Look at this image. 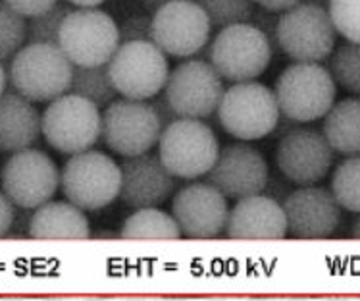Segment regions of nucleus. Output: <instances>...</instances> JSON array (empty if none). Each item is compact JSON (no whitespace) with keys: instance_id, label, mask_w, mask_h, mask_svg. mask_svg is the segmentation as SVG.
Segmentation results:
<instances>
[{"instance_id":"nucleus-1","label":"nucleus","mask_w":360,"mask_h":301,"mask_svg":"<svg viewBox=\"0 0 360 301\" xmlns=\"http://www.w3.org/2000/svg\"><path fill=\"white\" fill-rule=\"evenodd\" d=\"M74 64L58 44L27 43L12 56L10 83L31 103H51L70 89Z\"/></svg>"},{"instance_id":"nucleus-2","label":"nucleus","mask_w":360,"mask_h":301,"mask_svg":"<svg viewBox=\"0 0 360 301\" xmlns=\"http://www.w3.org/2000/svg\"><path fill=\"white\" fill-rule=\"evenodd\" d=\"M335 85L330 70L322 64L295 62L278 78L274 95L283 116L297 124H307L328 114L338 97Z\"/></svg>"},{"instance_id":"nucleus-3","label":"nucleus","mask_w":360,"mask_h":301,"mask_svg":"<svg viewBox=\"0 0 360 301\" xmlns=\"http://www.w3.org/2000/svg\"><path fill=\"white\" fill-rule=\"evenodd\" d=\"M220 153L212 128L199 118H177L164 128L158 140V156L169 174L181 180L206 176Z\"/></svg>"},{"instance_id":"nucleus-4","label":"nucleus","mask_w":360,"mask_h":301,"mask_svg":"<svg viewBox=\"0 0 360 301\" xmlns=\"http://www.w3.org/2000/svg\"><path fill=\"white\" fill-rule=\"evenodd\" d=\"M216 112L226 133L239 141H257L270 135L281 116L272 89L255 80L226 89Z\"/></svg>"},{"instance_id":"nucleus-5","label":"nucleus","mask_w":360,"mask_h":301,"mask_svg":"<svg viewBox=\"0 0 360 301\" xmlns=\"http://www.w3.org/2000/svg\"><path fill=\"white\" fill-rule=\"evenodd\" d=\"M338 30L326 8L299 2L281 12L276 41L283 54L295 62H323L335 49Z\"/></svg>"},{"instance_id":"nucleus-6","label":"nucleus","mask_w":360,"mask_h":301,"mask_svg":"<svg viewBox=\"0 0 360 301\" xmlns=\"http://www.w3.org/2000/svg\"><path fill=\"white\" fill-rule=\"evenodd\" d=\"M272 44L262 30L245 22L221 27L210 47V64L231 83L252 81L264 74L272 60Z\"/></svg>"},{"instance_id":"nucleus-7","label":"nucleus","mask_w":360,"mask_h":301,"mask_svg":"<svg viewBox=\"0 0 360 301\" xmlns=\"http://www.w3.org/2000/svg\"><path fill=\"white\" fill-rule=\"evenodd\" d=\"M120 164L101 151L70 154L60 172V188L70 203L81 211H98L120 195Z\"/></svg>"},{"instance_id":"nucleus-8","label":"nucleus","mask_w":360,"mask_h":301,"mask_svg":"<svg viewBox=\"0 0 360 301\" xmlns=\"http://www.w3.org/2000/svg\"><path fill=\"white\" fill-rule=\"evenodd\" d=\"M101 109L74 93L56 97L41 116V133L52 149L77 154L101 140Z\"/></svg>"},{"instance_id":"nucleus-9","label":"nucleus","mask_w":360,"mask_h":301,"mask_svg":"<svg viewBox=\"0 0 360 301\" xmlns=\"http://www.w3.org/2000/svg\"><path fill=\"white\" fill-rule=\"evenodd\" d=\"M58 47L74 66L108 64L120 47L118 25L103 10H72L60 25Z\"/></svg>"},{"instance_id":"nucleus-10","label":"nucleus","mask_w":360,"mask_h":301,"mask_svg":"<svg viewBox=\"0 0 360 301\" xmlns=\"http://www.w3.org/2000/svg\"><path fill=\"white\" fill-rule=\"evenodd\" d=\"M108 72L120 95L148 101L160 93L169 75L168 59L153 41L122 43L108 60Z\"/></svg>"},{"instance_id":"nucleus-11","label":"nucleus","mask_w":360,"mask_h":301,"mask_svg":"<svg viewBox=\"0 0 360 301\" xmlns=\"http://www.w3.org/2000/svg\"><path fill=\"white\" fill-rule=\"evenodd\" d=\"M160 133V120L153 106L143 101H112L103 112L101 140L110 151L122 156L148 153L158 145Z\"/></svg>"},{"instance_id":"nucleus-12","label":"nucleus","mask_w":360,"mask_h":301,"mask_svg":"<svg viewBox=\"0 0 360 301\" xmlns=\"http://www.w3.org/2000/svg\"><path fill=\"white\" fill-rule=\"evenodd\" d=\"M0 184L15 207L37 209L51 201L60 188V170L51 156L37 149L12 153L0 172Z\"/></svg>"},{"instance_id":"nucleus-13","label":"nucleus","mask_w":360,"mask_h":301,"mask_svg":"<svg viewBox=\"0 0 360 301\" xmlns=\"http://www.w3.org/2000/svg\"><path fill=\"white\" fill-rule=\"evenodd\" d=\"M212 23L195 0H174L153 14V43L174 59H189L205 49Z\"/></svg>"},{"instance_id":"nucleus-14","label":"nucleus","mask_w":360,"mask_h":301,"mask_svg":"<svg viewBox=\"0 0 360 301\" xmlns=\"http://www.w3.org/2000/svg\"><path fill=\"white\" fill-rule=\"evenodd\" d=\"M224 80L210 62L189 60L169 72L164 95L179 118L212 116L224 95Z\"/></svg>"},{"instance_id":"nucleus-15","label":"nucleus","mask_w":360,"mask_h":301,"mask_svg":"<svg viewBox=\"0 0 360 301\" xmlns=\"http://www.w3.org/2000/svg\"><path fill=\"white\" fill-rule=\"evenodd\" d=\"M333 149L323 133L309 128H293L281 135L276 151L280 172L295 185H316L333 164Z\"/></svg>"},{"instance_id":"nucleus-16","label":"nucleus","mask_w":360,"mask_h":301,"mask_svg":"<svg viewBox=\"0 0 360 301\" xmlns=\"http://www.w3.org/2000/svg\"><path fill=\"white\" fill-rule=\"evenodd\" d=\"M268 164L260 151L247 143H229L220 149L206 180L228 199H243L264 193L268 184Z\"/></svg>"},{"instance_id":"nucleus-17","label":"nucleus","mask_w":360,"mask_h":301,"mask_svg":"<svg viewBox=\"0 0 360 301\" xmlns=\"http://www.w3.org/2000/svg\"><path fill=\"white\" fill-rule=\"evenodd\" d=\"M172 216L181 235L191 240L218 238L228 224V197L208 182L187 185L174 197Z\"/></svg>"},{"instance_id":"nucleus-18","label":"nucleus","mask_w":360,"mask_h":301,"mask_svg":"<svg viewBox=\"0 0 360 301\" xmlns=\"http://www.w3.org/2000/svg\"><path fill=\"white\" fill-rule=\"evenodd\" d=\"M285 213L287 232L301 240H323L338 230L341 205L333 193L318 185H301L281 203Z\"/></svg>"},{"instance_id":"nucleus-19","label":"nucleus","mask_w":360,"mask_h":301,"mask_svg":"<svg viewBox=\"0 0 360 301\" xmlns=\"http://www.w3.org/2000/svg\"><path fill=\"white\" fill-rule=\"evenodd\" d=\"M122 184L118 197L131 209H150L166 203L176 190V176L162 164L160 156L150 151L124 156L120 164Z\"/></svg>"},{"instance_id":"nucleus-20","label":"nucleus","mask_w":360,"mask_h":301,"mask_svg":"<svg viewBox=\"0 0 360 301\" xmlns=\"http://www.w3.org/2000/svg\"><path fill=\"white\" fill-rule=\"evenodd\" d=\"M226 234L229 240H283L287 235L283 207L262 193L237 199L236 207L229 209Z\"/></svg>"},{"instance_id":"nucleus-21","label":"nucleus","mask_w":360,"mask_h":301,"mask_svg":"<svg viewBox=\"0 0 360 301\" xmlns=\"http://www.w3.org/2000/svg\"><path fill=\"white\" fill-rule=\"evenodd\" d=\"M41 137V114L20 93L0 97V151L18 153L31 149Z\"/></svg>"},{"instance_id":"nucleus-22","label":"nucleus","mask_w":360,"mask_h":301,"mask_svg":"<svg viewBox=\"0 0 360 301\" xmlns=\"http://www.w3.org/2000/svg\"><path fill=\"white\" fill-rule=\"evenodd\" d=\"M33 240H89L91 226L79 207L70 201H46L33 209L30 224Z\"/></svg>"},{"instance_id":"nucleus-23","label":"nucleus","mask_w":360,"mask_h":301,"mask_svg":"<svg viewBox=\"0 0 360 301\" xmlns=\"http://www.w3.org/2000/svg\"><path fill=\"white\" fill-rule=\"evenodd\" d=\"M322 133L335 153L360 154V99L333 103L323 116Z\"/></svg>"},{"instance_id":"nucleus-24","label":"nucleus","mask_w":360,"mask_h":301,"mask_svg":"<svg viewBox=\"0 0 360 301\" xmlns=\"http://www.w3.org/2000/svg\"><path fill=\"white\" fill-rule=\"evenodd\" d=\"M181 230L172 214L158 207L137 209L122 226L120 238L124 240H177Z\"/></svg>"},{"instance_id":"nucleus-25","label":"nucleus","mask_w":360,"mask_h":301,"mask_svg":"<svg viewBox=\"0 0 360 301\" xmlns=\"http://www.w3.org/2000/svg\"><path fill=\"white\" fill-rule=\"evenodd\" d=\"M68 93H74L87 99L93 104L108 106L116 99L118 91L114 87V81L108 72V64L101 66H74V75Z\"/></svg>"},{"instance_id":"nucleus-26","label":"nucleus","mask_w":360,"mask_h":301,"mask_svg":"<svg viewBox=\"0 0 360 301\" xmlns=\"http://www.w3.org/2000/svg\"><path fill=\"white\" fill-rule=\"evenodd\" d=\"M331 193L341 209L360 214V154L339 164L331 178Z\"/></svg>"},{"instance_id":"nucleus-27","label":"nucleus","mask_w":360,"mask_h":301,"mask_svg":"<svg viewBox=\"0 0 360 301\" xmlns=\"http://www.w3.org/2000/svg\"><path fill=\"white\" fill-rule=\"evenodd\" d=\"M330 74L345 91L360 95V43L349 41L331 52Z\"/></svg>"},{"instance_id":"nucleus-28","label":"nucleus","mask_w":360,"mask_h":301,"mask_svg":"<svg viewBox=\"0 0 360 301\" xmlns=\"http://www.w3.org/2000/svg\"><path fill=\"white\" fill-rule=\"evenodd\" d=\"M27 22L22 14L0 0V60H8L25 44Z\"/></svg>"},{"instance_id":"nucleus-29","label":"nucleus","mask_w":360,"mask_h":301,"mask_svg":"<svg viewBox=\"0 0 360 301\" xmlns=\"http://www.w3.org/2000/svg\"><path fill=\"white\" fill-rule=\"evenodd\" d=\"M208 20L212 27H228L233 23L249 22L255 12V2L252 0H195Z\"/></svg>"},{"instance_id":"nucleus-30","label":"nucleus","mask_w":360,"mask_h":301,"mask_svg":"<svg viewBox=\"0 0 360 301\" xmlns=\"http://www.w3.org/2000/svg\"><path fill=\"white\" fill-rule=\"evenodd\" d=\"M72 12L70 2L62 4L56 2L54 6L49 8L46 12L39 16H33L27 22V37L25 43H49L58 44L60 25L64 22V18Z\"/></svg>"},{"instance_id":"nucleus-31","label":"nucleus","mask_w":360,"mask_h":301,"mask_svg":"<svg viewBox=\"0 0 360 301\" xmlns=\"http://www.w3.org/2000/svg\"><path fill=\"white\" fill-rule=\"evenodd\" d=\"M328 12L339 35L360 43V0H330Z\"/></svg>"},{"instance_id":"nucleus-32","label":"nucleus","mask_w":360,"mask_h":301,"mask_svg":"<svg viewBox=\"0 0 360 301\" xmlns=\"http://www.w3.org/2000/svg\"><path fill=\"white\" fill-rule=\"evenodd\" d=\"M120 44L153 41V16H133L118 25Z\"/></svg>"},{"instance_id":"nucleus-33","label":"nucleus","mask_w":360,"mask_h":301,"mask_svg":"<svg viewBox=\"0 0 360 301\" xmlns=\"http://www.w3.org/2000/svg\"><path fill=\"white\" fill-rule=\"evenodd\" d=\"M56 2H60V0H6V4H10L23 18H33V16L43 14L49 8L54 6Z\"/></svg>"},{"instance_id":"nucleus-34","label":"nucleus","mask_w":360,"mask_h":301,"mask_svg":"<svg viewBox=\"0 0 360 301\" xmlns=\"http://www.w3.org/2000/svg\"><path fill=\"white\" fill-rule=\"evenodd\" d=\"M148 104L153 106V111H155V114L158 116V120H160L162 130L168 128L172 122H176L177 118H179L176 112H174V109L169 106L168 99H166L164 93H156L155 97H150V99H148Z\"/></svg>"},{"instance_id":"nucleus-35","label":"nucleus","mask_w":360,"mask_h":301,"mask_svg":"<svg viewBox=\"0 0 360 301\" xmlns=\"http://www.w3.org/2000/svg\"><path fill=\"white\" fill-rule=\"evenodd\" d=\"M31 209L15 207L14 221L10 226V232L6 238H30V224H31Z\"/></svg>"},{"instance_id":"nucleus-36","label":"nucleus","mask_w":360,"mask_h":301,"mask_svg":"<svg viewBox=\"0 0 360 301\" xmlns=\"http://www.w3.org/2000/svg\"><path fill=\"white\" fill-rule=\"evenodd\" d=\"M15 205L6 197L4 191H0V238H6L10 232L12 221H14Z\"/></svg>"},{"instance_id":"nucleus-37","label":"nucleus","mask_w":360,"mask_h":301,"mask_svg":"<svg viewBox=\"0 0 360 301\" xmlns=\"http://www.w3.org/2000/svg\"><path fill=\"white\" fill-rule=\"evenodd\" d=\"M255 4L262 8V10H270L274 14H281L289 8H293L295 4H299L302 0H252Z\"/></svg>"},{"instance_id":"nucleus-38","label":"nucleus","mask_w":360,"mask_h":301,"mask_svg":"<svg viewBox=\"0 0 360 301\" xmlns=\"http://www.w3.org/2000/svg\"><path fill=\"white\" fill-rule=\"evenodd\" d=\"M169 2H174V0H143V6L147 8L150 14H155L156 10H160L162 6H166Z\"/></svg>"},{"instance_id":"nucleus-39","label":"nucleus","mask_w":360,"mask_h":301,"mask_svg":"<svg viewBox=\"0 0 360 301\" xmlns=\"http://www.w3.org/2000/svg\"><path fill=\"white\" fill-rule=\"evenodd\" d=\"M66 2L77 8H96L101 6L103 2H106V0H66Z\"/></svg>"},{"instance_id":"nucleus-40","label":"nucleus","mask_w":360,"mask_h":301,"mask_svg":"<svg viewBox=\"0 0 360 301\" xmlns=\"http://www.w3.org/2000/svg\"><path fill=\"white\" fill-rule=\"evenodd\" d=\"M6 85H8V74L4 66H2V60H0V97L6 93Z\"/></svg>"},{"instance_id":"nucleus-41","label":"nucleus","mask_w":360,"mask_h":301,"mask_svg":"<svg viewBox=\"0 0 360 301\" xmlns=\"http://www.w3.org/2000/svg\"><path fill=\"white\" fill-rule=\"evenodd\" d=\"M302 2L316 4V6H320V8H326V10H328V6H330V0H302Z\"/></svg>"},{"instance_id":"nucleus-42","label":"nucleus","mask_w":360,"mask_h":301,"mask_svg":"<svg viewBox=\"0 0 360 301\" xmlns=\"http://www.w3.org/2000/svg\"><path fill=\"white\" fill-rule=\"evenodd\" d=\"M351 234H353V238H354V240H360V216H359V221L354 222V226H353V232H351Z\"/></svg>"},{"instance_id":"nucleus-43","label":"nucleus","mask_w":360,"mask_h":301,"mask_svg":"<svg viewBox=\"0 0 360 301\" xmlns=\"http://www.w3.org/2000/svg\"><path fill=\"white\" fill-rule=\"evenodd\" d=\"M96 240H104V238H118V234H108V232H98L95 234Z\"/></svg>"}]
</instances>
